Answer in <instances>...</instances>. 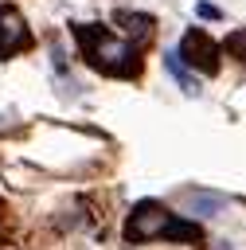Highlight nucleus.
Masks as SVG:
<instances>
[{"label": "nucleus", "instance_id": "nucleus-1", "mask_svg": "<svg viewBox=\"0 0 246 250\" xmlns=\"http://www.w3.org/2000/svg\"><path fill=\"white\" fill-rule=\"evenodd\" d=\"M70 31L78 39L86 66H94L98 74H109V78H137L141 74V51L129 39L113 35L102 23H74Z\"/></svg>", "mask_w": 246, "mask_h": 250}, {"label": "nucleus", "instance_id": "nucleus-2", "mask_svg": "<svg viewBox=\"0 0 246 250\" xmlns=\"http://www.w3.org/2000/svg\"><path fill=\"white\" fill-rule=\"evenodd\" d=\"M152 238H172V242H199L203 230L195 223H184L176 219L164 203L156 199H141L133 207V215L125 219V242H152Z\"/></svg>", "mask_w": 246, "mask_h": 250}, {"label": "nucleus", "instance_id": "nucleus-3", "mask_svg": "<svg viewBox=\"0 0 246 250\" xmlns=\"http://www.w3.org/2000/svg\"><path fill=\"white\" fill-rule=\"evenodd\" d=\"M191 70H203V74H219V55H223V47L207 35V31H199V27H191L187 35H184V43H180V51H176Z\"/></svg>", "mask_w": 246, "mask_h": 250}, {"label": "nucleus", "instance_id": "nucleus-4", "mask_svg": "<svg viewBox=\"0 0 246 250\" xmlns=\"http://www.w3.org/2000/svg\"><path fill=\"white\" fill-rule=\"evenodd\" d=\"M31 47V31H27V20L12 8V4H0V59H12L20 51Z\"/></svg>", "mask_w": 246, "mask_h": 250}, {"label": "nucleus", "instance_id": "nucleus-5", "mask_svg": "<svg viewBox=\"0 0 246 250\" xmlns=\"http://www.w3.org/2000/svg\"><path fill=\"white\" fill-rule=\"evenodd\" d=\"M113 23L121 27V35L141 51L144 43H152V35H156V23H152V16H144V12H117L113 16Z\"/></svg>", "mask_w": 246, "mask_h": 250}, {"label": "nucleus", "instance_id": "nucleus-6", "mask_svg": "<svg viewBox=\"0 0 246 250\" xmlns=\"http://www.w3.org/2000/svg\"><path fill=\"white\" fill-rule=\"evenodd\" d=\"M164 66H168V74H172V78H176V82H180L187 94H199V82L187 74V66L180 62V55H176V51H164Z\"/></svg>", "mask_w": 246, "mask_h": 250}, {"label": "nucleus", "instance_id": "nucleus-7", "mask_svg": "<svg viewBox=\"0 0 246 250\" xmlns=\"http://www.w3.org/2000/svg\"><path fill=\"white\" fill-rule=\"evenodd\" d=\"M226 51H234V55L246 62V31H234V35H226Z\"/></svg>", "mask_w": 246, "mask_h": 250}]
</instances>
